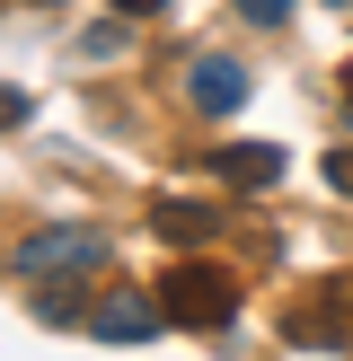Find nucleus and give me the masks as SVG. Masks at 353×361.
<instances>
[{
  "instance_id": "1a4fd4ad",
  "label": "nucleus",
  "mask_w": 353,
  "mask_h": 361,
  "mask_svg": "<svg viewBox=\"0 0 353 361\" xmlns=\"http://www.w3.org/2000/svg\"><path fill=\"white\" fill-rule=\"evenodd\" d=\"M327 176H335L345 194H353V150H335V159H327Z\"/></svg>"
},
{
  "instance_id": "39448f33",
  "label": "nucleus",
  "mask_w": 353,
  "mask_h": 361,
  "mask_svg": "<svg viewBox=\"0 0 353 361\" xmlns=\"http://www.w3.org/2000/svg\"><path fill=\"white\" fill-rule=\"evenodd\" d=\"M221 176L239 194H265V185H282V150H274V141H229V150H221Z\"/></svg>"
},
{
  "instance_id": "6e6552de",
  "label": "nucleus",
  "mask_w": 353,
  "mask_h": 361,
  "mask_svg": "<svg viewBox=\"0 0 353 361\" xmlns=\"http://www.w3.org/2000/svg\"><path fill=\"white\" fill-rule=\"evenodd\" d=\"M9 123H27V88H9V80H0V133H9Z\"/></svg>"
},
{
  "instance_id": "f03ea898",
  "label": "nucleus",
  "mask_w": 353,
  "mask_h": 361,
  "mask_svg": "<svg viewBox=\"0 0 353 361\" xmlns=\"http://www.w3.org/2000/svg\"><path fill=\"white\" fill-rule=\"evenodd\" d=\"M18 274H106V229L53 221L35 238H18Z\"/></svg>"
},
{
  "instance_id": "0eeeda50",
  "label": "nucleus",
  "mask_w": 353,
  "mask_h": 361,
  "mask_svg": "<svg viewBox=\"0 0 353 361\" xmlns=\"http://www.w3.org/2000/svg\"><path fill=\"white\" fill-rule=\"evenodd\" d=\"M239 18H247V27H282V18H292V0H239Z\"/></svg>"
},
{
  "instance_id": "423d86ee",
  "label": "nucleus",
  "mask_w": 353,
  "mask_h": 361,
  "mask_svg": "<svg viewBox=\"0 0 353 361\" xmlns=\"http://www.w3.org/2000/svg\"><path fill=\"white\" fill-rule=\"evenodd\" d=\"M150 229H159V238H168V247H203L212 229H221V212H212V203H176V194H159Z\"/></svg>"
},
{
  "instance_id": "20e7f679",
  "label": "nucleus",
  "mask_w": 353,
  "mask_h": 361,
  "mask_svg": "<svg viewBox=\"0 0 353 361\" xmlns=\"http://www.w3.org/2000/svg\"><path fill=\"white\" fill-rule=\"evenodd\" d=\"M88 326H97L106 344H141V335H159V300L115 291V300H97V317H88Z\"/></svg>"
},
{
  "instance_id": "9d476101",
  "label": "nucleus",
  "mask_w": 353,
  "mask_h": 361,
  "mask_svg": "<svg viewBox=\"0 0 353 361\" xmlns=\"http://www.w3.org/2000/svg\"><path fill=\"white\" fill-rule=\"evenodd\" d=\"M115 9H133V18H150V9H168V0H115Z\"/></svg>"
},
{
  "instance_id": "7ed1b4c3",
  "label": "nucleus",
  "mask_w": 353,
  "mask_h": 361,
  "mask_svg": "<svg viewBox=\"0 0 353 361\" xmlns=\"http://www.w3.org/2000/svg\"><path fill=\"white\" fill-rule=\"evenodd\" d=\"M247 62H229V53H194V71H186V97L203 106V115H239L247 106Z\"/></svg>"
},
{
  "instance_id": "f257e3e1",
  "label": "nucleus",
  "mask_w": 353,
  "mask_h": 361,
  "mask_svg": "<svg viewBox=\"0 0 353 361\" xmlns=\"http://www.w3.org/2000/svg\"><path fill=\"white\" fill-rule=\"evenodd\" d=\"M229 309H239V282L221 274V264H203V256H186V264H168V282H159V317H176V326H229Z\"/></svg>"
}]
</instances>
